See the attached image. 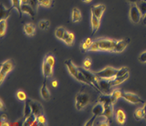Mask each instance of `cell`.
Instances as JSON below:
<instances>
[{
  "mask_svg": "<svg viewBox=\"0 0 146 126\" xmlns=\"http://www.w3.org/2000/svg\"><path fill=\"white\" fill-rule=\"evenodd\" d=\"M13 9L12 7L10 9H7V7H4L2 4H1V11H0V20H7L9 17L11 15V9Z\"/></svg>",
  "mask_w": 146,
  "mask_h": 126,
  "instance_id": "27",
  "label": "cell"
},
{
  "mask_svg": "<svg viewBox=\"0 0 146 126\" xmlns=\"http://www.w3.org/2000/svg\"><path fill=\"white\" fill-rule=\"evenodd\" d=\"M104 111H105V106H104V105L98 101V103L93 107L92 113L93 115H95L98 117H99L103 115Z\"/></svg>",
  "mask_w": 146,
  "mask_h": 126,
  "instance_id": "24",
  "label": "cell"
},
{
  "mask_svg": "<svg viewBox=\"0 0 146 126\" xmlns=\"http://www.w3.org/2000/svg\"><path fill=\"white\" fill-rule=\"evenodd\" d=\"M7 20H0V36H1V38L5 36L6 32H7Z\"/></svg>",
  "mask_w": 146,
  "mask_h": 126,
  "instance_id": "32",
  "label": "cell"
},
{
  "mask_svg": "<svg viewBox=\"0 0 146 126\" xmlns=\"http://www.w3.org/2000/svg\"><path fill=\"white\" fill-rule=\"evenodd\" d=\"M105 106V111H104L103 115L105 117H106L107 118H108L110 121L112 119L113 116H114V104H107L104 105Z\"/></svg>",
  "mask_w": 146,
  "mask_h": 126,
  "instance_id": "22",
  "label": "cell"
},
{
  "mask_svg": "<svg viewBox=\"0 0 146 126\" xmlns=\"http://www.w3.org/2000/svg\"><path fill=\"white\" fill-rule=\"evenodd\" d=\"M100 117L101 119L99 120L98 123H97V125H100V126H109L110 124L111 121L107 118L106 117H105L104 115H101Z\"/></svg>",
  "mask_w": 146,
  "mask_h": 126,
  "instance_id": "37",
  "label": "cell"
},
{
  "mask_svg": "<svg viewBox=\"0 0 146 126\" xmlns=\"http://www.w3.org/2000/svg\"><path fill=\"white\" fill-rule=\"evenodd\" d=\"M136 5L138 6V9H139L142 16H145L146 14V1H142V0H139V1L137 2Z\"/></svg>",
  "mask_w": 146,
  "mask_h": 126,
  "instance_id": "35",
  "label": "cell"
},
{
  "mask_svg": "<svg viewBox=\"0 0 146 126\" xmlns=\"http://www.w3.org/2000/svg\"><path fill=\"white\" fill-rule=\"evenodd\" d=\"M71 20L74 23H79L82 20V13L79 9L74 7L71 12Z\"/></svg>",
  "mask_w": 146,
  "mask_h": 126,
  "instance_id": "23",
  "label": "cell"
},
{
  "mask_svg": "<svg viewBox=\"0 0 146 126\" xmlns=\"http://www.w3.org/2000/svg\"><path fill=\"white\" fill-rule=\"evenodd\" d=\"M121 98L133 104L143 105L145 103V101H144L139 96L133 92H129V91H122Z\"/></svg>",
  "mask_w": 146,
  "mask_h": 126,
  "instance_id": "6",
  "label": "cell"
},
{
  "mask_svg": "<svg viewBox=\"0 0 146 126\" xmlns=\"http://www.w3.org/2000/svg\"><path fill=\"white\" fill-rule=\"evenodd\" d=\"M130 38H126L123 39H121V40H116L115 45H114V49H113L112 52H115V53H121L123 51L126 50V48L130 43Z\"/></svg>",
  "mask_w": 146,
  "mask_h": 126,
  "instance_id": "8",
  "label": "cell"
},
{
  "mask_svg": "<svg viewBox=\"0 0 146 126\" xmlns=\"http://www.w3.org/2000/svg\"><path fill=\"white\" fill-rule=\"evenodd\" d=\"M37 118L38 120V122H39L40 125H47V118H46L45 115L43 114H40V115L37 116Z\"/></svg>",
  "mask_w": 146,
  "mask_h": 126,
  "instance_id": "42",
  "label": "cell"
},
{
  "mask_svg": "<svg viewBox=\"0 0 146 126\" xmlns=\"http://www.w3.org/2000/svg\"><path fill=\"white\" fill-rule=\"evenodd\" d=\"M15 67V63L11 59L7 60L1 63L0 66V81L2 84L3 81L5 79L6 76L9 73L11 72Z\"/></svg>",
  "mask_w": 146,
  "mask_h": 126,
  "instance_id": "3",
  "label": "cell"
},
{
  "mask_svg": "<svg viewBox=\"0 0 146 126\" xmlns=\"http://www.w3.org/2000/svg\"><path fill=\"white\" fill-rule=\"evenodd\" d=\"M11 1L13 8L16 9V11H17L19 16H21L22 13H23L21 11V0H11Z\"/></svg>",
  "mask_w": 146,
  "mask_h": 126,
  "instance_id": "31",
  "label": "cell"
},
{
  "mask_svg": "<svg viewBox=\"0 0 146 126\" xmlns=\"http://www.w3.org/2000/svg\"><path fill=\"white\" fill-rule=\"evenodd\" d=\"M22 4H28L29 3V0H21Z\"/></svg>",
  "mask_w": 146,
  "mask_h": 126,
  "instance_id": "54",
  "label": "cell"
},
{
  "mask_svg": "<svg viewBox=\"0 0 146 126\" xmlns=\"http://www.w3.org/2000/svg\"><path fill=\"white\" fill-rule=\"evenodd\" d=\"M143 109H144V111H145V113L146 115V102L143 104Z\"/></svg>",
  "mask_w": 146,
  "mask_h": 126,
  "instance_id": "55",
  "label": "cell"
},
{
  "mask_svg": "<svg viewBox=\"0 0 146 126\" xmlns=\"http://www.w3.org/2000/svg\"><path fill=\"white\" fill-rule=\"evenodd\" d=\"M37 118V116L35 115H34L33 113L31 115H30L28 118H24V121L22 123V125L23 126H31L32 125L33 123Z\"/></svg>",
  "mask_w": 146,
  "mask_h": 126,
  "instance_id": "34",
  "label": "cell"
},
{
  "mask_svg": "<svg viewBox=\"0 0 146 126\" xmlns=\"http://www.w3.org/2000/svg\"><path fill=\"white\" fill-rule=\"evenodd\" d=\"M81 1H83V2L86 3V4H89V3L91 2V1H93V0H81Z\"/></svg>",
  "mask_w": 146,
  "mask_h": 126,
  "instance_id": "53",
  "label": "cell"
},
{
  "mask_svg": "<svg viewBox=\"0 0 146 126\" xmlns=\"http://www.w3.org/2000/svg\"><path fill=\"white\" fill-rule=\"evenodd\" d=\"M90 96L84 91L77 93L75 97V106L77 111H82L90 103Z\"/></svg>",
  "mask_w": 146,
  "mask_h": 126,
  "instance_id": "2",
  "label": "cell"
},
{
  "mask_svg": "<svg viewBox=\"0 0 146 126\" xmlns=\"http://www.w3.org/2000/svg\"><path fill=\"white\" fill-rule=\"evenodd\" d=\"M128 1H129L131 4H137V2H138L139 0H128Z\"/></svg>",
  "mask_w": 146,
  "mask_h": 126,
  "instance_id": "51",
  "label": "cell"
},
{
  "mask_svg": "<svg viewBox=\"0 0 146 126\" xmlns=\"http://www.w3.org/2000/svg\"><path fill=\"white\" fill-rule=\"evenodd\" d=\"M64 64L66 67V69L67 70H68V72H69V74L74 77L76 74V73L78 72V67H77V66L73 62V61L69 59L66 60L64 61Z\"/></svg>",
  "mask_w": 146,
  "mask_h": 126,
  "instance_id": "15",
  "label": "cell"
},
{
  "mask_svg": "<svg viewBox=\"0 0 146 126\" xmlns=\"http://www.w3.org/2000/svg\"><path fill=\"white\" fill-rule=\"evenodd\" d=\"M98 102L102 103L103 105H107V104H114L116 103V101H114V99L111 97V96L110 94H101V96H100L98 97Z\"/></svg>",
  "mask_w": 146,
  "mask_h": 126,
  "instance_id": "20",
  "label": "cell"
},
{
  "mask_svg": "<svg viewBox=\"0 0 146 126\" xmlns=\"http://www.w3.org/2000/svg\"><path fill=\"white\" fill-rule=\"evenodd\" d=\"M53 0H41L40 1V5L44 8H50L53 5Z\"/></svg>",
  "mask_w": 146,
  "mask_h": 126,
  "instance_id": "41",
  "label": "cell"
},
{
  "mask_svg": "<svg viewBox=\"0 0 146 126\" xmlns=\"http://www.w3.org/2000/svg\"><path fill=\"white\" fill-rule=\"evenodd\" d=\"M80 71L84 74V75L86 76V79L93 85V86L95 87V90L100 94H103V93L100 90L99 88V85H98V80H99V78L98 77V76L96 75V74L94 72H92L90 70H86L83 67H79Z\"/></svg>",
  "mask_w": 146,
  "mask_h": 126,
  "instance_id": "5",
  "label": "cell"
},
{
  "mask_svg": "<svg viewBox=\"0 0 146 126\" xmlns=\"http://www.w3.org/2000/svg\"><path fill=\"white\" fill-rule=\"evenodd\" d=\"M142 23L144 25H146V14L143 16L142 18Z\"/></svg>",
  "mask_w": 146,
  "mask_h": 126,
  "instance_id": "48",
  "label": "cell"
},
{
  "mask_svg": "<svg viewBox=\"0 0 146 126\" xmlns=\"http://www.w3.org/2000/svg\"><path fill=\"white\" fill-rule=\"evenodd\" d=\"M98 85L99 88L103 94H110L111 92V88L113 87L111 85V80L106 79H99L98 80Z\"/></svg>",
  "mask_w": 146,
  "mask_h": 126,
  "instance_id": "9",
  "label": "cell"
},
{
  "mask_svg": "<svg viewBox=\"0 0 146 126\" xmlns=\"http://www.w3.org/2000/svg\"><path fill=\"white\" fill-rule=\"evenodd\" d=\"M76 40V36L74 33L70 32V31H66L62 41L67 45L68 46H71L74 44V42Z\"/></svg>",
  "mask_w": 146,
  "mask_h": 126,
  "instance_id": "19",
  "label": "cell"
},
{
  "mask_svg": "<svg viewBox=\"0 0 146 126\" xmlns=\"http://www.w3.org/2000/svg\"><path fill=\"white\" fill-rule=\"evenodd\" d=\"M33 114L32 109H31V104H30V99L28 100L25 103L24 109H23V116L24 118H28L30 115H31Z\"/></svg>",
  "mask_w": 146,
  "mask_h": 126,
  "instance_id": "30",
  "label": "cell"
},
{
  "mask_svg": "<svg viewBox=\"0 0 146 126\" xmlns=\"http://www.w3.org/2000/svg\"><path fill=\"white\" fill-rule=\"evenodd\" d=\"M93 40L90 38H87L83 40L80 44V50L82 53H86V52L90 50L91 48Z\"/></svg>",
  "mask_w": 146,
  "mask_h": 126,
  "instance_id": "17",
  "label": "cell"
},
{
  "mask_svg": "<svg viewBox=\"0 0 146 126\" xmlns=\"http://www.w3.org/2000/svg\"><path fill=\"white\" fill-rule=\"evenodd\" d=\"M23 31L28 36H33L35 34V25L32 23H26L23 25Z\"/></svg>",
  "mask_w": 146,
  "mask_h": 126,
  "instance_id": "26",
  "label": "cell"
},
{
  "mask_svg": "<svg viewBox=\"0 0 146 126\" xmlns=\"http://www.w3.org/2000/svg\"><path fill=\"white\" fill-rule=\"evenodd\" d=\"M90 23H91V31L92 36L95 35L99 31L101 25V19L97 17L96 16L91 13V16H90Z\"/></svg>",
  "mask_w": 146,
  "mask_h": 126,
  "instance_id": "11",
  "label": "cell"
},
{
  "mask_svg": "<svg viewBox=\"0 0 146 126\" xmlns=\"http://www.w3.org/2000/svg\"><path fill=\"white\" fill-rule=\"evenodd\" d=\"M28 4L34 9L35 11L38 10V7L40 5V2H39V0H29V3Z\"/></svg>",
  "mask_w": 146,
  "mask_h": 126,
  "instance_id": "44",
  "label": "cell"
},
{
  "mask_svg": "<svg viewBox=\"0 0 146 126\" xmlns=\"http://www.w3.org/2000/svg\"><path fill=\"white\" fill-rule=\"evenodd\" d=\"M40 94H41V97L44 101H48L50 100L51 98V94H50V91L49 90L48 87H47V79H44V82L42 84L41 86H40Z\"/></svg>",
  "mask_w": 146,
  "mask_h": 126,
  "instance_id": "12",
  "label": "cell"
},
{
  "mask_svg": "<svg viewBox=\"0 0 146 126\" xmlns=\"http://www.w3.org/2000/svg\"><path fill=\"white\" fill-rule=\"evenodd\" d=\"M117 72H118V69L112 67H106L95 73L99 79H106L112 80L113 79L115 78Z\"/></svg>",
  "mask_w": 146,
  "mask_h": 126,
  "instance_id": "4",
  "label": "cell"
},
{
  "mask_svg": "<svg viewBox=\"0 0 146 126\" xmlns=\"http://www.w3.org/2000/svg\"><path fill=\"white\" fill-rule=\"evenodd\" d=\"M38 25L41 30L47 31L50 26V21L47 20V19H42V20L40 21L39 23H38Z\"/></svg>",
  "mask_w": 146,
  "mask_h": 126,
  "instance_id": "33",
  "label": "cell"
},
{
  "mask_svg": "<svg viewBox=\"0 0 146 126\" xmlns=\"http://www.w3.org/2000/svg\"><path fill=\"white\" fill-rule=\"evenodd\" d=\"M21 11L23 13H26L31 18H34L35 16V11L29 4H22Z\"/></svg>",
  "mask_w": 146,
  "mask_h": 126,
  "instance_id": "25",
  "label": "cell"
},
{
  "mask_svg": "<svg viewBox=\"0 0 146 126\" xmlns=\"http://www.w3.org/2000/svg\"><path fill=\"white\" fill-rule=\"evenodd\" d=\"M42 74L44 79H47L49 78H51L53 76L54 67H52L50 64H49L48 63L44 60L42 62Z\"/></svg>",
  "mask_w": 146,
  "mask_h": 126,
  "instance_id": "14",
  "label": "cell"
},
{
  "mask_svg": "<svg viewBox=\"0 0 146 126\" xmlns=\"http://www.w3.org/2000/svg\"><path fill=\"white\" fill-rule=\"evenodd\" d=\"M16 97L21 101H26L27 100L26 94L22 90H19L16 92Z\"/></svg>",
  "mask_w": 146,
  "mask_h": 126,
  "instance_id": "40",
  "label": "cell"
},
{
  "mask_svg": "<svg viewBox=\"0 0 146 126\" xmlns=\"http://www.w3.org/2000/svg\"><path fill=\"white\" fill-rule=\"evenodd\" d=\"M129 78V72L126 73L125 74L122 76H116L114 79H113L111 80V85H112L113 87L114 86H119V85L121 84L124 83L126 80H128Z\"/></svg>",
  "mask_w": 146,
  "mask_h": 126,
  "instance_id": "18",
  "label": "cell"
},
{
  "mask_svg": "<svg viewBox=\"0 0 146 126\" xmlns=\"http://www.w3.org/2000/svg\"><path fill=\"white\" fill-rule=\"evenodd\" d=\"M110 95H111V97L114 99V101L117 102V100L119 99L120 98H121L122 91H120L118 88H115V89H113L112 91H111Z\"/></svg>",
  "mask_w": 146,
  "mask_h": 126,
  "instance_id": "36",
  "label": "cell"
},
{
  "mask_svg": "<svg viewBox=\"0 0 146 126\" xmlns=\"http://www.w3.org/2000/svg\"><path fill=\"white\" fill-rule=\"evenodd\" d=\"M0 125H1V126H3V125L9 126L10 124L8 122H7V121H4V122H0Z\"/></svg>",
  "mask_w": 146,
  "mask_h": 126,
  "instance_id": "49",
  "label": "cell"
},
{
  "mask_svg": "<svg viewBox=\"0 0 146 126\" xmlns=\"http://www.w3.org/2000/svg\"><path fill=\"white\" fill-rule=\"evenodd\" d=\"M30 104H31V109H32L33 113L36 116L44 113V107L41 103L35 100L30 99Z\"/></svg>",
  "mask_w": 146,
  "mask_h": 126,
  "instance_id": "10",
  "label": "cell"
},
{
  "mask_svg": "<svg viewBox=\"0 0 146 126\" xmlns=\"http://www.w3.org/2000/svg\"><path fill=\"white\" fill-rule=\"evenodd\" d=\"M92 64H93L92 60L90 58H86L83 60V67L84 69H86V70H90L92 67Z\"/></svg>",
  "mask_w": 146,
  "mask_h": 126,
  "instance_id": "39",
  "label": "cell"
},
{
  "mask_svg": "<svg viewBox=\"0 0 146 126\" xmlns=\"http://www.w3.org/2000/svg\"><path fill=\"white\" fill-rule=\"evenodd\" d=\"M142 1H146V0H142Z\"/></svg>",
  "mask_w": 146,
  "mask_h": 126,
  "instance_id": "57",
  "label": "cell"
},
{
  "mask_svg": "<svg viewBox=\"0 0 146 126\" xmlns=\"http://www.w3.org/2000/svg\"><path fill=\"white\" fill-rule=\"evenodd\" d=\"M138 60L141 63H146V50L143 51L140 54Z\"/></svg>",
  "mask_w": 146,
  "mask_h": 126,
  "instance_id": "45",
  "label": "cell"
},
{
  "mask_svg": "<svg viewBox=\"0 0 146 126\" xmlns=\"http://www.w3.org/2000/svg\"><path fill=\"white\" fill-rule=\"evenodd\" d=\"M105 9H106V7L104 4H96V5H94L91 7V13L101 19L104 13H105Z\"/></svg>",
  "mask_w": 146,
  "mask_h": 126,
  "instance_id": "13",
  "label": "cell"
},
{
  "mask_svg": "<svg viewBox=\"0 0 146 126\" xmlns=\"http://www.w3.org/2000/svg\"><path fill=\"white\" fill-rule=\"evenodd\" d=\"M38 125H40V123H39V122H38V118H36V119L33 121V123L32 125L31 126H38Z\"/></svg>",
  "mask_w": 146,
  "mask_h": 126,
  "instance_id": "47",
  "label": "cell"
},
{
  "mask_svg": "<svg viewBox=\"0 0 146 126\" xmlns=\"http://www.w3.org/2000/svg\"><path fill=\"white\" fill-rule=\"evenodd\" d=\"M52 87L54 88H56L58 86V82L57 80H56V79H54V80L52 81Z\"/></svg>",
  "mask_w": 146,
  "mask_h": 126,
  "instance_id": "46",
  "label": "cell"
},
{
  "mask_svg": "<svg viewBox=\"0 0 146 126\" xmlns=\"http://www.w3.org/2000/svg\"><path fill=\"white\" fill-rule=\"evenodd\" d=\"M116 40L110 38H99L94 40L90 50L91 52H112Z\"/></svg>",
  "mask_w": 146,
  "mask_h": 126,
  "instance_id": "1",
  "label": "cell"
},
{
  "mask_svg": "<svg viewBox=\"0 0 146 126\" xmlns=\"http://www.w3.org/2000/svg\"><path fill=\"white\" fill-rule=\"evenodd\" d=\"M66 32V30L64 28L63 26H59L58 28H56L54 31V35L55 37L56 38L59 39V40H62L64 38V36Z\"/></svg>",
  "mask_w": 146,
  "mask_h": 126,
  "instance_id": "28",
  "label": "cell"
},
{
  "mask_svg": "<svg viewBox=\"0 0 146 126\" xmlns=\"http://www.w3.org/2000/svg\"><path fill=\"white\" fill-rule=\"evenodd\" d=\"M145 120H146V115H145Z\"/></svg>",
  "mask_w": 146,
  "mask_h": 126,
  "instance_id": "56",
  "label": "cell"
},
{
  "mask_svg": "<svg viewBox=\"0 0 146 126\" xmlns=\"http://www.w3.org/2000/svg\"><path fill=\"white\" fill-rule=\"evenodd\" d=\"M74 78H75L77 81H78V82H80V83L83 84H85V85H87V86H89L90 87L93 88V89H95V87L93 86V85L92 84L90 83V82H89L87 79H86V76L84 75V74H83V73L80 71L79 67H78V72L76 73V74L75 76H74Z\"/></svg>",
  "mask_w": 146,
  "mask_h": 126,
  "instance_id": "16",
  "label": "cell"
},
{
  "mask_svg": "<svg viewBox=\"0 0 146 126\" xmlns=\"http://www.w3.org/2000/svg\"><path fill=\"white\" fill-rule=\"evenodd\" d=\"M22 123H19V122H16V123H12L10 124V125H20Z\"/></svg>",
  "mask_w": 146,
  "mask_h": 126,
  "instance_id": "52",
  "label": "cell"
},
{
  "mask_svg": "<svg viewBox=\"0 0 146 126\" xmlns=\"http://www.w3.org/2000/svg\"><path fill=\"white\" fill-rule=\"evenodd\" d=\"M129 18L133 23H138L142 19L143 16L136 4H131L129 9Z\"/></svg>",
  "mask_w": 146,
  "mask_h": 126,
  "instance_id": "7",
  "label": "cell"
},
{
  "mask_svg": "<svg viewBox=\"0 0 146 126\" xmlns=\"http://www.w3.org/2000/svg\"><path fill=\"white\" fill-rule=\"evenodd\" d=\"M116 121L119 125H123L126 121V115L124 111L121 109H117L116 111Z\"/></svg>",
  "mask_w": 146,
  "mask_h": 126,
  "instance_id": "21",
  "label": "cell"
},
{
  "mask_svg": "<svg viewBox=\"0 0 146 126\" xmlns=\"http://www.w3.org/2000/svg\"><path fill=\"white\" fill-rule=\"evenodd\" d=\"M0 106H1V111H3L4 108L5 107V106L4 105V103H3L2 99H1V102H0Z\"/></svg>",
  "mask_w": 146,
  "mask_h": 126,
  "instance_id": "50",
  "label": "cell"
},
{
  "mask_svg": "<svg viewBox=\"0 0 146 126\" xmlns=\"http://www.w3.org/2000/svg\"><path fill=\"white\" fill-rule=\"evenodd\" d=\"M44 60L48 63L49 64H50L52 67H54L55 59L52 55H50V54H47V55H46L45 57H44Z\"/></svg>",
  "mask_w": 146,
  "mask_h": 126,
  "instance_id": "38",
  "label": "cell"
},
{
  "mask_svg": "<svg viewBox=\"0 0 146 126\" xmlns=\"http://www.w3.org/2000/svg\"><path fill=\"white\" fill-rule=\"evenodd\" d=\"M134 118L136 121H141V120L145 118V111H144L143 107L142 108H138L134 112Z\"/></svg>",
  "mask_w": 146,
  "mask_h": 126,
  "instance_id": "29",
  "label": "cell"
},
{
  "mask_svg": "<svg viewBox=\"0 0 146 126\" xmlns=\"http://www.w3.org/2000/svg\"><path fill=\"white\" fill-rule=\"evenodd\" d=\"M98 118V116L95 115H92L91 117H90V118H89L88 120L87 121H86V123H85L84 124H83V125L85 126H91V125H94V123H95V121L96 120V118Z\"/></svg>",
  "mask_w": 146,
  "mask_h": 126,
  "instance_id": "43",
  "label": "cell"
}]
</instances>
